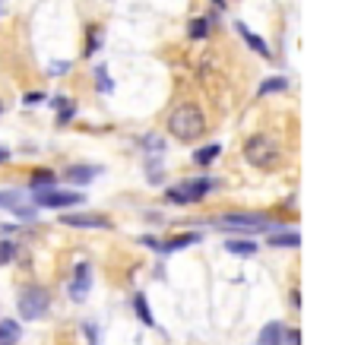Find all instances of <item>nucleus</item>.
I'll return each mask as SVG.
<instances>
[{"instance_id": "nucleus-1", "label": "nucleus", "mask_w": 361, "mask_h": 345, "mask_svg": "<svg viewBox=\"0 0 361 345\" xmlns=\"http://www.w3.org/2000/svg\"><path fill=\"white\" fill-rule=\"evenodd\" d=\"M168 133L174 136V140H180V143H194V140H200V136L206 133V118L203 111L196 105H178L172 114H168Z\"/></svg>"}, {"instance_id": "nucleus-2", "label": "nucleus", "mask_w": 361, "mask_h": 345, "mask_svg": "<svg viewBox=\"0 0 361 345\" xmlns=\"http://www.w3.org/2000/svg\"><path fill=\"white\" fill-rule=\"evenodd\" d=\"M244 158H248L254 168H276L282 152H279L276 140L266 133H254L244 140Z\"/></svg>"}, {"instance_id": "nucleus-3", "label": "nucleus", "mask_w": 361, "mask_h": 345, "mask_svg": "<svg viewBox=\"0 0 361 345\" xmlns=\"http://www.w3.org/2000/svg\"><path fill=\"white\" fill-rule=\"evenodd\" d=\"M16 308H19V314H23L26 320L45 317L48 308H51V295L41 286H26L23 292H19V298H16Z\"/></svg>"}, {"instance_id": "nucleus-4", "label": "nucleus", "mask_w": 361, "mask_h": 345, "mask_svg": "<svg viewBox=\"0 0 361 345\" xmlns=\"http://www.w3.org/2000/svg\"><path fill=\"white\" fill-rule=\"evenodd\" d=\"M216 184H219V180H212V178L184 180V184H178V187H168L165 196H168V203H180V206H187V203H200L212 187H216Z\"/></svg>"}, {"instance_id": "nucleus-5", "label": "nucleus", "mask_w": 361, "mask_h": 345, "mask_svg": "<svg viewBox=\"0 0 361 345\" xmlns=\"http://www.w3.org/2000/svg\"><path fill=\"white\" fill-rule=\"evenodd\" d=\"M32 200H35V206H45V209H70V206H80V203H83V194H73V190H57L51 184V187L32 190Z\"/></svg>"}, {"instance_id": "nucleus-6", "label": "nucleus", "mask_w": 361, "mask_h": 345, "mask_svg": "<svg viewBox=\"0 0 361 345\" xmlns=\"http://www.w3.org/2000/svg\"><path fill=\"white\" fill-rule=\"evenodd\" d=\"M219 225L241 228V232H266V228H272V222L266 216H260V212H225L219 218Z\"/></svg>"}, {"instance_id": "nucleus-7", "label": "nucleus", "mask_w": 361, "mask_h": 345, "mask_svg": "<svg viewBox=\"0 0 361 345\" xmlns=\"http://www.w3.org/2000/svg\"><path fill=\"white\" fill-rule=\"evenodd\" d=\"M60 222L70 228H111V218L102 212H64Z\"/></svg>"}, {"instance_id": "nucleus-8", "label": "nucleus", "mask_w": 361, "mask_h": 345, "mask_svg": "<svg viewBox=\"0 0 361 345\" xmlns=\"http://www.w3.org/2000/svg\"><path fill=\"white\" fill-rule=\"evenodd\" d=\"M89 288H92V266L83 260L80 266H76L73 282H70V298H73V301H86Z\"/></svg>"}, {"instance_id": "nucleus-9", "label": "nucleus", "mask_w": 361, "mask_h": 345, "mask_svg": "<svg viewBox=\"0 0 361 345\" xmlns=\"http://www.w3.org/2000/svg\"><path fill=\"white\" fill-rule=\"evenodd\" d=\"M200 241V234H178V238L172 241H156V238H143L146 248L158 250V254H172V250H180V248H190V244H196Z\"/></svg>"}, {"instance_id": "nucleus-10", "label": "nucleus", "mask_w": 361, "mask_h": 345, "mask_svg": "<svg viewBox=\"0 0 361 345\" xmlns=\"http://www.w3.org/2000/svg\"><path fill=\"white\" fill-rule=\"evenodd\" d=\"M102 174V168H95V165H70L67 171H64V178L70 180V184H80V187H86L92 178H98Z\"/></svg>"}, {"instance_id": "nucleus-11", "label": "nucleus", "mask_w": 361, "mask_h": 345, "mask_svg": "<svg viewBox=\"0 0 361 345\" xmlns=\"http://www.w3.org/2000/svg\"><path fill=\"white\" fill-rule=\"evenodd\" d=\"M234 29H238V35L244 38V41H248V45L254 48V51L260 54V57H263V60H270V57H272L270 45H266V41H263V38H260V35H257V32H250V29H248V26H244V23H234Z\"/></svg>"}, {"instance_id": "nucleus-12", "label": "nucleus", "mask_w": 361, "mask_h": 345, "mask_svg": "<svg viewBox=\"0 0 361 345\" xmlns=\"http://www.w3.org/2000/svg\"><path fill=\"white\" fill-rule=\"evenodd\" d=\"M282 339H286V323L272 320V323H266L263 330H260V342H257V345H282Z\"/></svg>"}, {"instance_id": "nucleus-13", "label": "nucleus", "mask_w": 361, "mask_h": 345, "mask_svg": "<svg viewBox=\"0 0 361 345\" xmlns=\"http://www.w3.org/2000/svg\"><path fill=\"white\" fill-rule=\"evenodd\" d=\"M19 339H23V326H19V323L10 320V317L0 320V345H16Z\"/></svg>"}, {"instance_id": "nucleus-14", "label": "nucleus", "mask_w": 361, "mask_h": 345, "mask_svg": "<svg viewBox=\"0 0 361 345\" xmlns=\"http://www.w3.org/2000/svg\"><path fill=\"white\" fill-rule=\"evenodd\" d=\"M54 108H57V124H70L73 120V114H76V102L73 98H67V95H57L54 98Z\"/></svg>"}, {"instance_id": "nucleus-15", "label": "nucleus", "mask_w": 361, "mask_h": 345, "mask_svg": "<svg viewBox=\"0 0 361 345\" xmlns=\"http://www.w3.org/2000/svg\"><path fill=\"white\" fill-rule=\"evenodd\" d=\"M288 89V80L286 76H270V80H263L260 83V89H257V95H276V92H286Z\"/></svg>"}, {"instance_id": "nucleus-16", "label": "nucleus", "mask_w": 361, "mask_h": 345, "mask_svg": "<svg viewBox=\"0 0 361 345\" xmlns=\"http://www.w3.org/2000/svg\"><path fill=\"white\" fill-rule=\"evenodd\" d=\"M219 152H222V146H219V143L200 146V149L194 152V165H212V162L219 158Z\"/></svg>"}, {"instance_id": "nucleus-17", "label": "nucleus", "mask_w": 361, "mask_h": 345, "mask_svg": "<svg viewBox=\"0 0 361 345\" xmlns=\"http://www.w3.org/2000/svg\"><path fill=\"white\" fill-rule=\"evenodd\" d=\"M225 250H228V254H238V257H254V254H257V244H254V241L228 238V241H225Z\"/></svg>"}, {"instance_id": "nucleus-18", "label": "nucleus", "mask_w": 361, "mask_h": 345, "mask_svg": "<svg viewBox=\"0 0 361 345\" xmlns=\"http://www.w3.org/2000/svg\"><path fill=\"white\" fill-rule=\"evenodd\" d=\"M133 308H136V317H140V320H143L146 326H156V317H152L149 301H146L143 292H136V295H133Z\"/></svg>"}, {"instance_id": "nucleus-19", "label": "nucleus", "mask_w": 361, "mask_h": 345, "mask_svg": "<svg viewBox=\"0 0 361 345\" xmlns=\"http://www.w3.org/2000/svg\"><path fill=\"white\" fill-rule=\"evenodd\" d=\"M51 184H57V178H54V171H48V168H38V171H32V190H41V187H51Z\"/></svg>"}, {"instance_id": "nucleus-20", "label": "nucleus", "mask_w": 361, "mask_h": 345, "mask_svg": "<svg viewBox=\"0 0 361 345\" xmlns=\"http://www.w3.org/2000/svg\"><path fill=\"white\" fill-rule=\"evenodd\" d=\"M272 248H298L301 244V234L298 232H288V234H272L270 238Z\"/></svg>"}, {"instance_id": "nucleus-21", "label": "nucleus", "mask_w": 361, "mask_h": 345, "mask_svg": "<svg viewBox=\"0 0 361 345\" xmlns=\"http://www.w3.org/2000/svg\"><path fill=\"white\" fill-rule=\"evenodd\" d=\"M95 83H98L95 89L102 92V95H108V92H114V80L105 73V67H98V70H95Z\"/></svg>"}, {"instance_id": "nucleus-22", "label": "nucleus", "mask_w": 361, "mask_h": 345, "mask_svg": "<svg viewBox=\"0 0 361 345\" xmlns=\"http://www.w3.org/2000/svg\"><path fill=\"white\" fill-rule=\"evenodd\" d=\"M206 35H210V19H190V38L203 41Z\"/></svg>"}, {"instance_id": "nucleus-23", "label": "nucleus", "mask_w": 361, "mask_h": 345, "mask_svg": "<svg viewBox=\"0 0 361 345\" xmlns=\"http://www.w3.org/2000/svg\"><path fill=\"white\" fill-rule=\"evenodd\" d=\"M13 254H16V244H13V241L3 238V241H0V266L13 260Z\"/></svg>"}, {"instance_id": "nucleus-24", "label": "nucleus", "mask_w": 361, "mask_h": 345, "mask_svg": "<svg viewBox=\"0 0 361 345\" xmlns=\"http://www.w3.org/2000/svg\"><path fill=\"white\" fill-rule=\"evenodd\" d=\"M13 212H16V216H19V218H23V222H35V218H38L35 206H19V203H16V206H13Z\"/></svg>"}, {"instance_id": "nucleus-25", "label": "nucleus", "mask_w": 361, "mask_h": 345, "mask_svg": "<svg viewBox=\"0 0 361 345\" xmlns=\"http://www.w3.org/2000/svg\"><path fill=\"white\" fill-rule=\"evenodd\" d=\"M19 200H23V196L16 194V190H0V206H16Z\"/></svg>"}, {"instance_id": "nucleus-26", "label": "nucleus", "mask_w": 361, "mask_h": 345, "mask_svg": "<svg viewBox=\"0 0 361 345\" xmlns=\"http://www.w3.org/2000/svg\"><path fill=\"white\" fill-rule=\"evenodd\" d=\"M98 45H102V32H98L95 26H92V29H89V48H86V54H95Z\"/></svg>"}, {"instance_id": "nucleus-27", "label": "nucleus", "mask_w": 361, "mask_h": 345, "mask_svg": "<svg viewBox=\"0 0 361 345\" xmlns=\"http://www.w3.org/2000/svg\"><path fill=\"white\" fill-rule=\"evenodd\" d=\"M143 146H146V149H152V152H162V146H165V143H162V140H156V133H146V140H143Z\"/></svg>"}, {"instance_id": "nucleus-28", "label": "nucleus", "mask_w": 361, "mask_h": 345, "mask_svg": "<svg viewBox=\"0 0 361 345\" xmlns=\"http://www.w3.org/2000/svg\"><path fill=\"white\" fill-rule=\"evenodd\" d=\"M83 330L89 333V345H98V326L95 323H83Z\"/></svg>"}, {"instance_id": "nucleus-29", "label": "nucleus", "mask_w": 361, "mask_h": 345, "mask_svg": "<svg viewBox=\"0 0 361 345\" xmlns=\"http://www.w3.org/2000/svg\"><path fill=\"white\" fill-rule=\"evenodd\" d=\"M41 98H45L41 92H26V95H23V105H38Z\"/></svg>"}, {"instance_id": "nucleus-30", "label": "nucleus", "mask_w": 361, "mask_h": 345, "mask_svg": "<svg viewBox=\"0 0 361 345\" xmlns=\"http://www.w3.org/2000/svg\"><path fill=\"white\" fill-rule=\"evenodd\" d=\"M67 70H70V64H54V67L48 70V73H51V76H57V73H67Z\"/></svg>"}, {"instance_id": "nucleus-31", "label": "nucleus", "mask_w": 361, "mask_h": 345, "mask_svg": "<svg viewBox=\"0 0 361 345\" xmlns=\"http://www.w3.org/2000/svg\"><path fill=\"white\" fill-rule=\"evenodd\" d=\"M288 333V342H292V345H301V333L298 330H286Z\"/></svg>"}, {"instance_id": "nucleus-32", "label": "nucleus", "mask_w": 361, "mask_h": 345, "mask_svg": "<svg viewBox=\"0 0 361 345\" xmlns=\"http://www.w3.org/2000/svg\"><path fill=\"white\" fill-rule=\"evenodd\" d=\"M210 3H212L216 10H225V0H210Z\"/></svg>"}, {"instance_id": "nucleus-33", "label": "nucleus", "mask_w": 361, "mask_h": 345, "mask_svg": "<svg viewBox=\"0 0 361 345\" xmlns=\"http://www.w3.org/2000/svg\"><path fill=\"white\" fill-rule=\"evenodd\" d=\"M3 162H10V152L7 149H0V165H3Z\"/></svg>"}, {"instance_id": "nucleus-34", "label": "nucleus", "mask_w": 361, "mask_h": 345, "mask_svg": "<svg viewBox=\"0 0 361 345\" xmlns=\"http://www.w3.org/2000/svg\"><path fill=\"white\" fill-rule=\"evenodd\" d=\"M0 114H3V102H0Z\"/></svg>"}]
</instances>
